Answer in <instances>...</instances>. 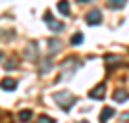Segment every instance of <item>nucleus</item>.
Returning <instances> with one entry per match:
<instances>
[{"mask_svg":"<svg viewBox=\"0 0 129 123\" xmlns=\"http://www.w3.org/2000/svg\"><path fill=\"white\" fill-rule=\"evenodd\" d=\"M54 100L60 104V108L64 110V112H68L73 104H75V96L71 94V92H68V91H62V92H56L54 94Z\"/></svg>","mask_w":129,"mask_h":123,"instance_id":"f257e3e1","label":"nucleus"},{"mask_svg":"<svg viewBox=\"0 0 129 123\" xmlns=\"http://www.w3.org/2000/svg\"><path fill=\"white\" fill-rule=\"evenodd\" d=\"M89 25H98V23H102V14L100 10H92L87 14V19H85Z\"/></svg>","mask_w":129,"mask_h":123,"instance_id":"f03ea898","label":"nucleus"},{"mask_svg":"<svg viewBox=\"0 0 129 123\" xmlns=\"http://www.w3.org/2000/svg\"><path fill=\"white\" fill-rule=\"evenodd\" d=\"M44 21L48 23V27L52 29V31H62V29H64V23L54 21V17L50 16V12H46V14H44Z\"/></svg>","mask_w":129,"mask_h":123,"instance_id":"7ed1b4c3","label":"nucleus"},{"mask_svg":"<svg viewBox=\"0 0 129 123\" xmlns=\"http://www.w3.org/2000/svg\"><path fill=\"white\" fill-rule=\"evenodd\" d=\"M104 92H106V83H100L96 89H92V91L89 92V96L94 98V100H100V98L104 96Z\"/></svg>","mask_w":129,"mask_h":123,"instance_id":"20e7f679","label":"nucleus"},{"mask_svg":"<svg viewBox=\"0 0 129 123\" xmlns=\"http://www.w3.org/2000/svg\"><path fill=\"white\" fill-rule=\"evenodd\" d=\"M0 87H2L4 91H16V89H17V81H14V79H4L2 83H0Z\"/></svg>","mask_w":129,"mask_h":123,"instance_id":"39448f33","label":"nucleus"},{"mask_svg":"<svg viewBox=\"0 0 129 123\" xmlns=\"http://www.w3.org/2000/svg\"><path fill=\"white\" fill-rule=\"evenodd\" d=\"M114 113H116V112H114V108H104L102 113H100V121L106 123L108 119H112V117H114Z\"/></svg>","mask_w":129,"mask_h":123,"instance_id":"423d86ee","label":"nucleus"},{"mask_svg":"<svg viewBox=\"0 0 129 123\" xmlns=\"http://www.w3.org/2000/svg\"><path fill=\"white\" fill-rule=\"evenodd\" d=\"M60 46H62V43H60L58 38H50V40H48V52H50V54H52V52H56V50H58Z\"/></svg>","mask_w":129,"mask_h":123,"instance_id":"0eeeda50","label":"nucleus"},{"mask_svg":"<svg viewBox=\"0 0 129 123\" xmlns=\"http://www.w3.org/2000/svg\"><path fill=\"white\" fill-rule=\"evenodd\" d=\"M127 92H125V91H116V92H114V100H116V102H125V100H127Z\"/></svg>","mask_w":129,"mask_h":123,"instance_id":"6e6552de","label":"nucleus"},{"mask_svg":"<svg viewBox=\"0 0 129 123\" xmlns=\"http://www.w3.org/2000/svg\"><path fill=\"white\" fill-rule=\"evenodd\" d=\"M56 8H58L60 14H64V16H70V4H68V2H58V6H56Z\"/></svg>","mask_w":129,"mask_h":123,"instance_id":"1a4fd4ad","label":"nucleus"},{"mask_svg":"<svg viewBox=\"0 0 129 123\" xmlns=\"http://www.w3.org/2000/svg\"><path fill=\"white\" fill-rule=\"evenodd\" d=\"M31 110H21V112H19V121H29V119H31Z\"/></svg>","mask_w":129,"mask_h":123,"instance_id":"9d476101","label":"nucleus"},{"mask_svg":"<svg viewBox=\"0 0 129 123\" xmlns=\"http://www.w3.org/2000/svg\"><path fill=\"white\" fill-rule=\"evenodd\" d=\"M35 56H37V50H35V43L27 48V58H31V60H35Z\"/></svg>","mask_w":129,"mask_h":123,"instance_id":"9b49d317","label":"nucleus"},{"mask_svg":"<svg viewBox=\"0 0 129 123\" xmlns=\"http://www.w3.org/2000/svg\"><path fill=\"white\" fill-rule=\"evenodd\" d=\"M81 43H83V35H81V33H77V35L71 37V44H73V46H75V44H81Z\"/></svg>","mask_w":129,"mask_h":123,"instance_id":"f8f14e48","label":"nucleus"},{"mask_svg":"<svg viewBox=\"0 0 129 123\" xmlns=\"http://www.w3.org/2000/svg\"><path fill=\"white\" fill-rule=\"evenodd\" d=\"M37 123H56V121H54V117H50V115H41V117L37 119Z\"/></svg>","mask_w":129,"mask_h":123,"instance_id":"ddd939ff","label":"nucleus"},{"mask_svg":"<svg viewBox=\"0 0 129 123\" xmlns=\"http://www.w3.org/2000/svg\"><path fill=\"white\" fill-rule=\"evenodd\" d=\"M125 2H121V0H112L110 2V8H123Z\"/></svg>","mask_w":129,"mask_h":123,"instance_id":"4468645a","label":"nucleus"},{"mask_svg":"<svg viewBox=\"0 0 129 123\" xmlns=\"http://www.w3.org/2000/svg\"><path fill=\"white\" fill-rule=\"evenodd\" d=\"M4 67H6V69H14V67H16V62H12V60H10V62H8Z\"/></svg>","mask_w":129,"mask_h":123,"instance_id":"2eb2a0df","label":"nucleus"},{"mask_svg":"<svg viewBox=\"0 0 129 123\" xmlns=\"http://www.w3.org/2000/svg\"><path fill=\"white\" fill-rule=\"evenodd\" d=\"M2 58H4V54H2V50H0V60H2Z\"/></svg>","mask_w":129,"mask_h":123,"instance_id":"dca6fc26","label":"nucleus"},{"mask_svg":"<svg viewBox=\"0 0 129 123\" xmlns=\"http://www.w3.org/2000/svg\"><path fill=\"white\" fill-rule=\"evenodd\" d=\"M81 123H89V121H81Z\"/></svg>","mask_w":129,"mask_h":123,"instance_id":"f3484780","label":"nucleus"}]
</instances>
